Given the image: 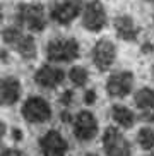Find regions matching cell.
Here are the masks:
<instances>
[{
    "label": "cell",
    "instance_id": "3",
    "mask_svg": "<svg viewBox=\"0 0 154 156\" xmlns=\"http://www.w3.org/2000/svg\"><path fill=\"white\" fill-rule=\"evenodd\" d=\"M2 38H4L5 43L12 45L23 58L31 60L36 57V43H34V40L29 34H24L19 28H16V26L5 28L4 33H2Z\"/></svg>",
    "mask_w": 154,
    "mask_h": 156
},
{
    "label": "cell",
    "instance_id": "2",
    "mask_svg": "<svg viewBox=\"0 0 154 156\" xmlns=\"http://www.w3.org/2000/svg\"><path fill=\"white\" fill-rule=\"evenodd\" d=\"M46 57L51 62H72L79 57V43L74 38H53L46 45Z\"/></svg>",
    "mask_w": 154,
    "mask_h": 156
},
{
    "label": "cell",
    "instance_id": "9",
    "mask_svg": "<svg viewBox=\"0 0 154 156\" xmlns=\"http://www.w3.org/2000/svg\"><path fill=\"white\" fill-rule=\"evenodd\" d=\"M117 48L110 40H100L93 48V62L100 70H108L115 62Z\"/></svg>",
    "mask_w": 154,
    "mask_h": 156
},
{
    "label": "cell",
    "instance_id": "22",
    "mask_svg": "<svg viewBox=\"0 0 154 156\" xmlns=\"http://www.w3.org/2000/svg\"><path fill=\"white\" fill-rule=\"evenodd\" d=\"M154 50V45L152 43H144V45H142V53H151V51Z\"/></svg>",
    "mask_w": 154,
    "mask_h": 156
},
{
    "label": "cell",
    "instance_id": "17",
    "mask_svg": "<svg viewBox=\"0 0 154 156\" xmlns=\"http://www.w3.org/2000/svg\"><path fill=\"white\" fill-rule=\"evenodd\" d=\"M137 142L142 149H152L154 147V130L149 127H142L137 134Z\"/></svg>",
    "mask_w": 154,
    "mask_h": 156
},
{
    "label": "cell",
    "instance_id": "25",
    "mask_svg": "<svg viewBox=\"0 0 154 156\" xmlns=\"http://www.w3.org/2000/svg\"><path fill=\"white\" fill-rule=\"evenodd\" d=\"M2 60L7 62V51H5V50H2Z\"/></svg>",
    "mask_w": 154,
    "mask_h": 156
},
{
    "label": "cell",
    "instance_id": "15",
    "mask_svg": "<svg viewBox=\"0 0 154 156\" xmlns=\"http://www.w3.org/2000/svg\"><path fill=\"white\" fill-rule=\"evenodd\" d=\"M21 96V83L16 77L2 79V105H14Z\"/></svg>",
    "mask_w": 154,
    "mask_h": 156
},
{
    "label": "cell",
    "instance_id": "21",
    "mask_svg": "<svg viewBox=\"0 0 154 156\" xmlns=\"http://www.w3.org/2000/svg\"><path fill=\"white\" fill-rule=\"evenodd\" d=\"M12 137H14V141H23V130H19V129H14L12 130Z\"/></svg>",
    "mask_w": 154,
    "mask_h": 156
},
{
    "label": "cell",
    "instance_id": "23",
    "mask_svg": "<svg viewBox=\"0 0 154 156\" xmlns=\"http://www.w3.org/2000/svg\"><path fill=\"white\" fill-rule=\"evenodd\" d=\"M4 156H17V154H23L21 151H17V149H4V153H2Z\"/></svg>",
    "mask_w": 154,
    "mask_h": 156
},
{
    "label": "cell",
    "instance_id": "10",
    "mask_svg": "<svg viewBox=\"0 0 154 156\" xmlns=\"http://www.w3.org/2000/svg\"><path fill=\"white\" fill-rule=\"evenodd\" d=\"M132 84H134V74L130 70L117 72L113 76H110L108 83H106V91L113 98H123L130 93Z\"/></svg>",
    "mask_w": 154,
    "mask_h": 156
},
{
    "label": "cell",
    "instance_id": "1",
    "mask_svg": "<svg viewBox=\"0 0 154 156\" xmlns=\"http://www.w3.org/2000/svg\"><path fill=\"white\" fill-rule=\"evenodd\" d=\"M16 21L19 26H26L31 31H43L46 24L45 9L38 4H19L16 9Z\"/></svg>",
    "mask_w": 154,
    "mask_h": 156
},
{
    "label": "cell",
    "instance_id": "5",
    "mask_svg": "<svg viewBox=\"0 0 154 156\" xmlns=\"http://www.w3.org/2000/svg\"><path fill=\"white\" fill-rule=\"evenodd\" d=\"M74 136L81 142H89L98 134V122L91 112H79L75 120H72Z\"/></svg>",
    "mask_w": 154,
    "mask_h": 156
},
{
    "label": "cell",
    "instance_id": "11",
    "mask_svg": "<svg viewBox=\"0 0 154 156\" xmlns=\"http://www.w3.org/2000/svg\"><path fill=\"white\" fill-rule=\"evenodd\" d=\"M40 147L41 153L46 156H58V154H65L68 146L67 141L62 137V134L57 132V130H50L40 139Z\"/></svg>",
    "mask_w": 154,
    "mask_h": 156
},
{
    "label": "cell",
    "instance_id": "19",
    "mask_svg": "<svg viewBox=\"0 0 154 156\" xmlns=\"http://www.w3.org/2000/svg\"><path fill=\"white\" fill-rule=\"evenodd\" d=\"M58 101H60V103H62V105L68 106V105H70V103H72V101H74V93L70 91V89H68V91H65L64 94H62V96L58 98Z\"/></svg>",
    "mask_w": 154,
    "mask_h": 156
},
{
    "label": "cell",
    "instance_id": "26",
    "mask_svg": "<svg viewBox=\"0 0 154 156\" xmlns=\"http://www.w3.org/2000/svg\"><path fill=\"white\" fill-rule=\"evenodd\" d=\"M0 130H2V136H4V134H5V124H4V122L0 124Z\"/></svg>",
    "mask_w": 154,
    "mask_h": 156
},
{
    "label": "cell",
    "instance_id": "6",
    "mask_svg": "<svg viewBox=\"0 0 154 156\" xmlns=\"http://www.w3.org/2000/svg\"><path fill=\"white\" fill-rule=\"evenodd\" d=\"M81 9H82L81 0H62V2H57L51 7L50 17L53 19L55 23L65 26V24H70L79 16Z\"/></svg>",
    "mask_w": 154,
    "mask_h": 156
},
{
    "label": "cell",
    "instance_id": "13",
    "mask_svg": "<svg viewBox=\"0 0 154 156\" xmlns=\"http://www.w3.org/2000/svg\"><path fill=\"white\" fill-rule=\"evenodd\" d=\"M135 106L142 112V119L154 122V91L149 87H142L135 93Z\"/></svg>",
    "mask_w": 154,
    "mask_h": 156
},
{
    "label": "cell",
    "instance_id": "12",
    "mask_svg": "<svg viewBox=\"0 0 154 156\" xmlns=\"http://www.w3.org/2000/svg\"><path fill=\"white\" fill-rule=\"evenodd\" d=\"M34 81L38 86L45 87V89H53L64 81V72L60 69H55L50 65H43L36 70L34 74Z\"/></svg>",
    "mask_w": 154,
    "mask_h": 156
},
{
    "label": "cell",
    "instance_id": "28",
    "mask_svg": "<svg viewBox=\"0 0 154 156\" xmlns=\"http://www.w3.org/2000/svg\"><path fill=\"white\" fill-rule=\"evenodd\" d=\"M149 2H154V0H149Z\"/></svg>",
    "mask_w": 154,
    "mask_h": 156
},
{
    "label": "cell",
    "instance_id": "27",
    "mask_svg": "<svg viewBox=\"0 0 154 156\" xmlns=\"http://www.w3.org/2000/svg\"><path fill=\"white\" fill-rule=\"evenodd\" d=\"M152 74H154V65H152Z\"/></svg>",
    "mask_w": 154,
    "mask_h": 156
},
{
    "label": "cell",
    "instance_id": "14",
    "mask_svg": "<svg viewBox=\"0 0 154 156\" xmlns=\"http://www.w3.org/2000/svg\"><path fill=\"white\" fill-rule=\"evenodd\" d=\"M115 29H117L118 36L125 41H135L139 36V28L132 21L130 16H118L115 19Z\"/></svg>",
    "mask_w": 154,
    "mask_h": 156
},
{
    "label": "cell",
    "instance_id": "7",
    "mask_svg": "<svg viewBox=\"0 0 154 156\" xmlns=\"http://www.w3.org/2000/svg\"><path fill=\"white\" fill-rule=\"evenodd\" d=\"M103 147L106 154L127 156L130 154V144L115 127H108L103 134Z\"/></svg>",
    "mask_w": 154,
    "mask_h": 156
},
{
    "label": "cell",
    "instance_id": "20",
    "mask_svg": "<svg viewBox=\"0 0 154 156\" xmlns=\"http://www.w3.org/2000/svg\"><path fill=\"white\" fill-rule=\"evenodd\" d=\"M94 101H96V93L93 91V89L86 91V94H84V103H86V105H93Z\"/></svg>",
    "mask_w": 154,
    "mask_h": 156
},
{
    "label": "cell",
    "instance_id": "24",
    "mask_svg": "<svg viewBox=\"0 0 154 156\" xmlns=\"http://www.w3.org/2000/svg\"><path fill=\"white\" fill-rule=\"evenodd\" d=\"M62 120H64V122H70V120H72V117H70V113H68V112H62Z\"/></svg>",
    "mask_w": 154,
    "mask_h": 156
},
{
    "label": "cell",
    "instance_id": "18",
    "mask_svg": "<svg viewBox=\"0 0 154 156\" xmlns=\"http://www.w3.org/2000/svg\"><path fill=\"white\" fill-rule=\"evenodd\" d=\"M68 77H70V81H72L75 86H84V84L87 83V79H89V74H87V70L84 69V67H72L70 69V72H68Z\"/></svg>",
    "mask_w": 154,
    "mask_h": 156
},
{
    "label": "cell",
    "instance_id": "4",
    "mask_svg": "<svg viewBox=\"0 0 154 156\" xmlns=\"http://www.w3.org/2000/svg\"><path fill=\"white\" fill-rule=\"evenodd\" d=\"M23 117L29 124H43L51 117V108L48 101L41 96H29L23 105Z\"/></svg>",
    "mask_w": 154,
    "mask_h": 156
},
{
    "label": "cell",
    "instance_id": "8",
    "mask_svg": "<svg viewBox=\"0 0 154 156\" xmlns=\"http://www.w3.org/2000/svg\"><path fill=\"white\" fill-rule=\"evenodd\" d=\"M82 24L84 28L89 29V31L96 33V31H101L106 24V10L104 7L101 5V2L98 0H93L86 5L84 9V17H82Z\"/></svg>",
    "mask_w": 154,
    "mask_h": 156
},
{
    "label": "cell",
    "instance_id": "16",
    "mask_svg": "<svg viewBox=\"0 0 154 156\" xmlns=\"http://www.w3.org/2000/svg\"><path fill=\"white\" fill-rule=\"evenodd\" d=\"M111 117H113V120L118 125H122V127H125V129H130L132 125H134V120H135L134 113L123 105H113L111 106Z\"/></svg>",
    "mask_w": 154,
    "mask_h": 156
}]
</instances>
